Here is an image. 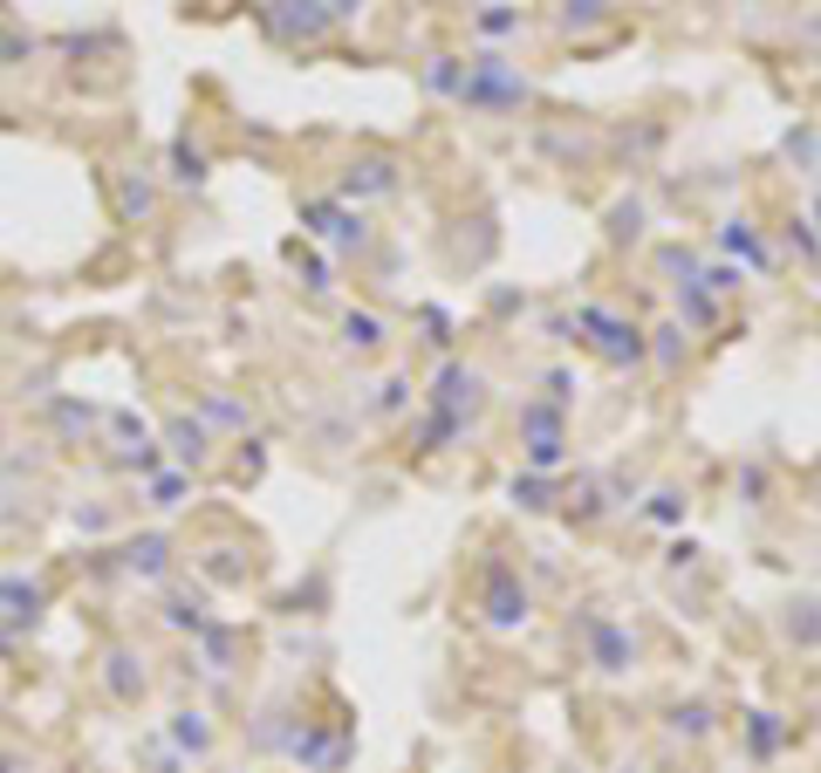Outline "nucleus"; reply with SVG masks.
Returning a JSON list of instances; mask_svg holds the SVG:
<instances>
[{"label": "nucleus", "instance_id": "f257e3e1", "mask_svg": "<svg viewBox=\"0 0 821 773\" xmlns=\"http://www.w3.org/2000/svg\"><path fill=\"white\" fill-rule=\"evenodd\" d=\"M459 103H465V110H521V103H527V75L506 69V55H473V62H465Z\"/></svg>", "mask_w": 821, "mask_h": 773}, {"label": "nucleus", "instance_id": "f03ea898", "mask_svg": "<svg viewBox=\"0 0 821 773\" xmlns=\"http://www.w3.org/2000/svg\"><path fill=\"white\" fill-rule=\"evenodd\" d=\"M568 329H575V336H589L609 363H644V329H630V322L609 315V308H575Z\"/></svg>", "mask_w": 821, "mask_h": 773}, {"label": "nucleus", "instance_id": "7ed1b4c3", "mask_svg": "<svg viewBox=\"0 0 821 773\" xmlns=\"http://www.w3.org/2000/svg\"><path fill=\"white\" fill-rule=\"evenodd\" d=\"M521 425H527V466L555 472L562 466V411L555 404H521Z\"/></svg>", "mask_w": 821, "mask_h": 773}, {"label": "nucleus", "instance_id": "20e7f679", "mask_svg": "<svg viewBox=\"0 0 821 773\" xmlns=\"http://www.w3.org/2000/svg\"><path fill=\"white\" fill-rule=\"evenodd\" d=\"M589 664L603 678H623V671L637 664V637L623 630V623H589Z\"/></svg>", "mask_w": 821, "mask_h": 773}, {"label": "nucleus", "instance_id": "39448f33", "mask_svg": "<svg viewBox=\"0 0 821 773\" xmlns=\"http://www.w3.org/2000/svg\"><path fill=\"white\" fill-rule=\"evenodd\" d=\"M486 623L493 630H521L527 623V589L506 576V568H493V576H486Z\"/></svg>", "mask_w": 821, "mask_h": 773}, {"label": "nucleus", "instance_id": "423d86ee", "mask_svg": "<svg viewBox=\"0 0 821 773\" xmlns=\"http://www.w3.org/2000/svg\"><path fill=\"white\" fill-rule=\"evenodd\" d=\"M719 247H726V254L739 261V274H767V267H773V254L760 247L753 220H726V226H719Z\"/></svg>", "mask_w": 821, "mask_h": 773}, {"label": "nucleus", "instance_id": "0eeeda50", "mask_svg": "<svg viewBox=\"0 0 821 773\" xmlns=\"http://www.w3.org/2000/svg\"><path fill=\"white\" fill-rule=\"evenodd\" d=\"M480 404V370H459V363H445L439 370V411L445 418H465Z\"/></svg>", "mask_w": 821, "mask_h": 773}, {"label": "nucleus", "instance_id": "6e6552de", "mask_svg": "<svg viewBox=\"0 0 821 773\" xmlns=\"http://www.w3.org/2000/svg\"><path fill=\"white\" fill-rule=\"evenodd\" d=\"M678 315L698 322V329H712V322H719V295L706 288V281H678Z\"/></svg>", "mask_w": 821, "mask_h": 773}, {"label": "nucleus", "instance_id": "1a4fd4ad", "mask_svg": "<svg viewBox=\"0 0 821 773\" xmlns=\"http://www.w3.org/2000/svg\"><path fill=\"white\" fill-rule=\"evenodd\" d=\"M424 83H432L439 96H459V90H465V62H459V55H432V69H424Z\"/></svg>", "mask_w": 821, "mask_h": 773}, {"label": "nucleus", "instance_id": "9d476101", "mask_svg": "<svg viewBox=\"0 0 821 773\" xmlns=\"http://www.w3.org/2000/svg\"><path fill=\"white\" fill-rule=\"evenodd\" d=\"M390 185H398V172H390L383 157H370V165L349 172V192H390Z\"/></svg>", "mask_w": 821, "mask_h": 773}, {"label": "nucleus", "instance_id": "9b49d317", "mask_svg": "<svg viewBox=\"0 0 821 773\" xmlns=\"http://www.w3.org/2000/svg\"><path fill=\"white\" fill-rule=\"evenodd\" d=\"M172 732H178V746H192V753H206V746H213L206 712H178V725H172Z\"/></svg>", "mask_w": 821, "mask_h": 773}, {"label": "nucleus", "instance_id": "f8f14e48", "mask_svg": "<svg viewBox=\"0 0 821 773\" xmlns=\"http://www.w3.org/2000/svg\"><path fill=\"white\" fill-rule=\"evenodd\" d=\"M657 527H671V520H685V494H678V486H657V494H650V507H644Z\"/></svg>", "mask_w": 821, "mask_h": 773}, {"label": "nucleus", "instance_id": "ddd939ff", "mask_svg": "<svg viewBox=\"0 0 821 773\" xmlns=\"http://www.w3.org/2000/svg\"><path fill=\"white\" fill-rule=\"evenodd\" d=\"M342 336H349V349H377V343H383V322H377V315H349Z\"/></svg>", "mask_w": 821, "mask_h": 773}, {"label": "nucleus", "instance_id": "4468645a", "mask_svg": "<svg viewBox=\"0 0 821 773\" xmlns=\"http://www.w3.org/2000/svg\"><path fill=\"white\" fill-rule=\"evenodd\" d=\"M671 725H678V732H691V740H706V732H712V705H678V712H671Z\"/></svg>", "mask_w": 821, "mask_h": 773}, {"label": "nucleus", "instance_id": "2eb2a0df", "mask_svg": "<svg viewBox=\"0 0 821 773\" xmlns=\"http://www.w3.org/2000/svg\"><path fill=\"white\" fill-rule=\"evenodd\" d=\"M698 281H706V288H712V295H732V288H739V281H747V274H739L732 261H719V267H706V274H698Z\"/></svg>", "mask_w": 821, "mask_h": 773}, {"label": "nucleus", "instance_id": "dca6fc26", "mask_svg": "<svg viewBox=\"0 0 821 773\" xmlns=\"http://www.w3.org/2000/svg\"><path fill=\"white\" fill-rule=\"evenodd\" d=\"M788 247H794L801 261H821V240L808 233V220H788Z\"/></svg>", "mask_w": 821, "mask_h": 773}, {"label": "nucleus", "instance_id": "f3484780", "mask_svg": "<svg viewBox=\"0 0 821 773\" xmlns=\"http://www.w3.org/2000/svg\"><path fill=\"white\" fill-rule=\"evenodd\" d=\"M609 14V0H568V8H562V21L568 28H582V21H603Z\"/></svg>", "mask_w": 821, "mask_h": 773}, {"label": "nucleus", "instance_id": "a211bd4d", "mask_svg": "<svg viewBox=\"0 0 821 773\" xmlns=\"http://www.w3.org/2000/svg\"><path fill=\"white\" fill-rule=\"evenodd\" d=\"M514 500H521V507H534V513H541V507H555V500H547V486H541L534 472H527V479H514Z\"/></svg>", "mask_w": 821, "mask_h": 773}, {"label": "nucleus", "instance_id": "6ab92c4d", "mask_svg": "<svg viewBox=\"0 0 821 773\" xmlns=\"http://www.w3.org/2000/svg\"><path fill=\"white\" fill-rule=\"evenodd\" d=\"M480 28H486V34H521V14H514V8H486Z\"/></svg>", "mask_w": 821, "mask_h": 773}, {"label": "nucleus", "instance_id": "aec40b11", "mask_svg": "<svg viewBox=\"0 0 821 773\" xmlns=\"http://www.w3.org/2000/svg\"><path fill=\"white\" fill-rule=\"evenodd\" d=\"M650 336H657V363H678V336H685L678 322H664V329H650Z\"/></svg>", "mask_w": 821, "mask_h": 773}, {"label": "nucleus", "instance_id": "412c9836", "mask_svg": "<svg viewBox=\"0 0 821 773\" xmlns=\"http://www.w3.org/2000/svg\"><path fill=\"white\" fill-rule=\"evenodd\" d=\"M773 740H780L773 719H767V712H753V753H773Z\"/></svg>", "mask_w": 821, "mask_h": 773}, {"label": "nucleus", "instance_id": "4be33fe9", "mask_svg": "<svg viewBox=\"0 0 821 773\" xmlns=\"http://www.w3.org/2000/svg\"><path fill=\"white\" fill-rule=\"evenodd\" d=\"M637 220H644L637 206H616V226H609V233H616V240H637Z\"/></svg>", "mask_w": 821, "mask_h": 773}, {"label": "nucleus", "instance_id": "5701e85b", "mask_svg": "<svg viewBox=\"0 0 821 773\" xmlns=\"http://www.w3.org/2000/svg\"><path fill=\"white\" fill-rule=\"evenodd\" d=\"M547 397H555V404H568L575 390H568V370H547Z\"/></svg>", "mask_w": 821, "mask_h": 773}, {"label": "nucleus", "instance_id": "b1692460", "mask_svg": "<svg viewBox=\"0 0 821 773\" xmlns=\"http://www.w3.org/2000/svg\"><path fill=\"white\" fill-rule=\"evenodd\" d=\"M370 0H329V14H363Z\"/></svg>", "mask_w": 821, "mask_h": 773}, {"label": "nucleus", "instance_id": "393cba45", "mask_svg": "<svg viewBox=\"0 0 821 773\" xmlns=\"http://www.w3.org/2000/svg\"><path fill=\"white\" fill-rule=\"evenodd\" d=\"M808 226H821V192H814V220H808Z\"/></svg>", "mask_w": 821, "mask_h": 773}]
</instances>
